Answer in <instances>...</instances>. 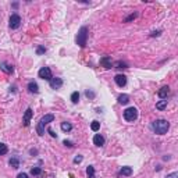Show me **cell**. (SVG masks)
I'll use <instances>...</instances> for the list:
<instances>
[{"instance_id": "6da1fadb", "label": "cell", "mask_w": 178, "mask_h": 178, "mask_svg": "<svg viewBox=\"0 0 178 178\" xmlns=\"http://www.w3.org/2000/svg\"><path fill=\"white\" fill-rule=\"evenodd\" d=\"M168 128H170V123L167 120H156L152 123V131L157 135H164L167 134Z\"/></svg>"}, {"instance_id": "7a4b0ae2", "label": "cell", "mask_w": 178, "mask_h": 178, "mask_svg": "<svg viewBox=\"0 0 178 178\" xmlns=\"http://www.w3.org/2000/svg\"><path fill=\"white\" fill-rule=\"evenodd\" d=\"M53 121H55V114H45V116L39 120V123H38L36 132L40 135V136L45 135V127H46L49 123H53Z\"/></svg>"}, {"instance_id": "3957f363", "label": "cell", "mask_w": 178, "mask_h": 178, "mask_svg": "<svg viewBox=\"0 0 178 178\" xmlns=\"http://www.w3.org/2000/svg\"><path fill=\"white\" fill-rule=\"evenodd\" d=\"M86 39H88V28L86 27H82L80 29V32L77 35V43L80 45L81 47L86 46Z\"/></svg>"}, {"instance_id": "277c9868", "label": "cell", "mask_w": 178, "mask_h": 178, "mask_svg": "<svg viewBox=\"0 0 178 178\" xmlns=\"http://www.w3.org/2000/svg\"><path fill=\"white\" fill-rule=\"evenodd\" d=\"M124 118L128 121V123H134L136 118H138V110L135 107H128V109L124 110Z\"/></svg>"}, {"instance_id": "5b68a950", "label": "cell", "mask_w": 178, "mask_h": 178, "mask_svg": "<svg viewBox=\"0 0 178 178\" xmlns=\"http://www.w3.org/2000/svg\"><path fill=\"white\" fill-rule=\"evenodd\" d=\"M8 25L11 29H17L21 25V17L18 14H11L10 20H8Z\"/></svg>"}, {"instance_id": "8992f818", "label": "cell", "mask_w": 178, "mask_h": 178, "mask_svg": "<svg viewBox=\"0 0 178 178\" xmlns=\"http://www.w3.org/2000/svg\"><path fill=\"white\" fill-rule=\"evenodd\" d=\"M38 75H39V78L46 80V81H50L52 78H53V75H52V70L49 68V67H42V68L39 70Z\"/></svg>"}, {"instance_id": "52a82bcc", "label": "cell", "mask_w": 178, "mask_h": 178, "mask_svg": "<svg viewBox=\"0 0 178 178\" xmlns=\"http://www.w3.org/2000/svg\"><path fill=\"white\" fill-rule=\"evenodd\" d=\"M114 81H116V84L118 85L120 88H123V86L127 85V77L123 75V74H117V75L114 77Z\"/></svg>"}, {"instance_id": "ba28073f", "label": "cell", "mask_w": 178, "mask_h": 178, "mask_svg": "<svg viewBox=\"0 0 178 178\" xmlns=\"http://www.w3.org/2000/svg\"><path fill=\"white\" fill-rule=\"evenodd\" d=\"M49 82H50L52 89H60V88L63 86V80L61 78H57V77H56V78H52Z\"/></svg>"}, {"instance_id": "9c48e42d", "label": "cell", "mask_w": 178, "mask_h": 178, "mask_svg": "<svg viewBox=\"0 0 178 178\" xmlns=\"http://www.w3.org/2000/svg\"><path fill=\"white\" fill-rule=\"evenodd\" d=\"M32 116H33L32 109H31V107H28V109L25 110V113H24V125H25V127H28V125H29Z\"/></svg>"}, {"instance_id": "30bf717a", "label": "cell", "mask_w": 178, "mask_h": 178, "mask_svg": "<svg viewBox=\"0 0 178 178\" xmlns=\"http://www.w3.org/2000/svg\"><path fill=\"white\" fill-rule=\"evenodd\" d=\"M168 95H170V88H168L167 85L159 89V98H160V99H163V100H167V96H168Z\"/></svg>"}, {"instance_id": "8fae6325", "label": "cell", "mask_w": 178, "mask_h": 178, "mask_svg": "<svg viewBox=\"0 0 178 178\" xmlns=\"http://www.w3.org/2000/svg\"><path fill=\"white\" fill-rule=\"evenodd\" d=\"M100 64H102L105 68H111V67H113L111 57H109V56H105L103 58H100Z\"/></svg>"}, {"instance_id": "7c38bea8", "label": "cell", "mask_w": 178, "mask_h": 178, "mask_svg": "<svg viewBox=\"0 0 178 178\" xmlns=\"http://www.w3.org/2000/svg\"><path fill=\"white\" fill-rule=\"evenodd\" d=\"M93 143H95L96 146H99V148H100V146L105 145V138H103L100 134H96V135L93 136Z\"/></svg>"}, {"instance_id": "4fadbf2b", "label": "cell", "mask_w": 178, "mask_h": 178, "mask_svg": "<svg viewBox=\"0 0 178 178\" xmlns=\"http://www.w3.org/2000/svg\"><path fill=\"white\" fill-rule=\"evenodd\" d=\"M0 68H2V71H4L6 74H11L13 73V66L11 64H8V63H6V61H3L2 64H0Z\"/></svg>"}, {"instance_id": "5bb4252c", "label": "cell", "mask_w": 178, "mask_h": 178, "mask_svg": "<svg viewBox=\"0 0 178 178\" xmlns=\"http://www.w3.org/2000/svg\"><path fill=\"white\" fill-rule=\"evenodd\" d=\"M28 91L31 93H38L39 92V86H38L36 82H29L28 84Z\"/></svg>"}, {"instance_id": "9a60e30c", "label": "cell", "mask_w": 178, "mask_h": 178, "mask_svg": "<svg viewBox=\"0 0 178 178\" xmlns=\"http://www.w3.org/2000/svg\"><path fill=\"white\" fill-rule=\"evenodd\" d=\"M71 130H73V125H71V123H67V121L61 123V131L63 132H70Z\"/></svg>"}, {"instance_id": "2e32d148", "label": "cell", "mask_w": 178, "mask_h": 178, "mask_svg": "<svg viewBox=\"0 0 178 178\" xmlns=\"http://www.w3.org/2000/svg\"><path fill=\"white\" fill-rule=\"evenodd\" d=\"M130 102V96H128V95H120V96H118V103H120V105H127V103Z\"/></svg>"}, {"instance_id": "e0dca14e", "label": "cell", "mask_w": 178, "mask_h": 178, "mask_svg": "<svg viewBox=\"0 0 178 178\" xmlns=\"http://www.w3.org/2000/svg\"><path fill=\"white\" fill-rule=\"evenodd\" d=\"M8 164H10L13 168H18L20 167V160L17 159V157H11L10 161H8Z\"/></svg>"}, {"instance_id": "ac0fdd59", "label": "cell", "mask_w": 178, "mask_h": 178, "mask_svg": "<svg viewBox=\"0 0 178 178\" xmlns=\"http://www.w3.org/2000/svg\"><path fill=\"white\" fill-rule=\"evenodd\" d=\"M167 107V100H160V102L156 103V109L157 110H164Z\"/></svg>"}, {"instance_id": "d6986e66", "label": "cell", "mask_w": 178, "mask_h": 178, "mask_svg": "<svg viewBox=\"0 0 178 178\" xmlns=\"http://www.w3.org/2000/svg\"><path fill=\"white\" fill-rule=\"evenodd\" d=\"M86 174H88V178H96L95 177V167L93 166H88Z\"/></svg>"}, {"instance_id": "ffe728a7", "label": "cell", "mask_w": 178, "mask_h": 178, "mask_svg": "<svg viewBox=\"0 0 178 178\" xmlns=\"http://www.w3.org/2000/svg\"><path fill=\"white\" fill-rule=\"evenodd\" d=\"M120 174L121 175H131L132 174V168L131 167H123L120 170Z\"/></svg>"}, {"instance_id": "44dd1931", "label": "cell", "mask_w": 178, "mask_h": 178, "mask_svg": "<svg viewBox=\"0 0 178 178\" xmlns=\"http://www.w3.org/2000/svg\"><path fill=\"white\" fill-rule=\"evenodd\" d=\"M99 128H100V123H99V121H92V124H91V130H92V131L98 132Z\"/></svg>"}, {"instance_id": "7402d4cb", "label": "cell", "mask_w": 178, "mask_h": 178, "mask_svg": "<svg viewBox=\"0 0 178 178\" xmlns=\"http://www.w3.org/2000/svg\"><path fill=\"white\" fill-rule=\"evenodd\" d=\"M8 152V148L6 143H0V156H4Z\"/></svg>"}, {"instance_id": "603a6c76", "label": "cell", "mask_w": 178, "mask_h": 178, "mask_svg": "<svg viewBox=\"0 0 178 178\" xmlns=\"http://www.w3.org/2000/svg\"><path fill=\"white\" fill-rule=\"evenodd\" d=\"M71 102H73L74 105H77V103L80 102V93H78V92H74V93L71 95Z\"/></svg>"}, {"instance_id": "cb8c5ba5", "label": "cell", "mask_w": 178, "mask_h": 178, "mask_svg": "<svg viewBox=\"0 0 178 178\" xmlns=\"http://www.w3.org/2000/svg\"><path fill=\"white\" fill-rule=\"evenodd\" d=\"M31 174L32 175H40L42 174V168L40 167H32L31 168Z\"/></svg>"}, {"instance_id": "d4e9b609", "label": "cell", "mask_w": 178, "mask_h": 178, "mask_svg": "<svg viewBox=\"0 0 178 178\" xmlns=\"http://www.w3.org/2000/svg\"><path fill=\"white\" fill-rule=\"evenodd\" d=\"M114 67H116V68H127V64L124 61H117L116 64H114Z\"/></svg>"}, {"instance_id": "484cf974", "label": "cell", "mask_w": 178, "mask_h": 178, "mask_svg": "<svg viewBox=\"0 0 178 178\" xmlns=\"http://www.w3.org/2000/svg\"><path fill=\"white\" fill-rule=\"evenodd\" d=\"M82 159H84V157L81 156V155H78V156H75V157H74V163H75V164L81 163V161H82Z\"/></svg>"}, {"instance_id": "4316f807", "label": "cell", "mask_w": 178, "mask_h": 178, "mask_svg": "<svg viewBox=\"0 0 178 178\" xmlns=\"http://www.w3.org/2000/svg\"><path fill=\"white\" fill-rule=\"evenodd\" d=\"M45 52H46V47H43V46H39L36 49V53L38 55H42V53H45Z\"/></svg>"}, {"instance_id": "83f0119b", "label": "cell", "mask_w": 178, "mask_h": 178, "mask_svg": "<svg viewBox=\"0 0 178 178\" xmlns=\"http://www.w3.org/2000/svg\"><path fill=\"white\" fill-rule=\"evenodd\" d=\"M135 17H136V13H134V14H131L130 17H127V18H125V22H130L131 20H134Z\"/></svg>"}, {"instance_id": "f1b7e54d", "label": "cell", "mask_w": 178, "mask_h": 178, "mask_svg": "<svg viewBox=\"0 0 178 178\" xmlns=\"http://www.w3.org/2000/svg\"><path fill=\"white\" fill-rule=\"evenodd\" d=\"M85 95H86L88 98H91V99L95 98V93H93V92H91V91H86V92H85Z\"/></svg>"}, {"instance_id": "f546056e", "label": "cell", "mask_w": 178, "mask_h": 178, "mask_svg": "<svg viewBox=\"0 0 178 178\" xmlns=\"http://www.w3.org/2000/svg\"><path fill=\"white\" fill-rule=\"evenodd\" d=\"M166 178H178V173H171V174H168Z\"/></svg>"}, {"instance_id": "4dcf8cb0", "label": "cell", "mask_w": 178, "mask_h": 178, "mask_svg": "<svg viewBox=\"0 0 178 178\" xmlns=\"http://www.w3.org/2000/svg\"><path fill=\"white\" fill-rule=\"evenodd\" d=\"M63 143H64L66 146H68V148H73V146H74V143H73V142H70V141H64Z\"/></svg>"}, {"instance_id": "1f68e13d", "label": "cell", "mask_w": 178, "mask_h": 178, "mask_svg": "<svg viewBox=\"0 0 178 178\" xmlns=\"http://www.w3.org/2000/svg\"><path fill=\"white\" fill-rule=\"evenodd\" d=\"M17 178H28V174H25V173H21V174L17 175Z\"/></svg>"}, {"instance_id": "d6a6232c", "label": "cell", "mask_w": 178, "mask_h": 178, "mask_svg": "<svg viewBox=\"0 0 178 178\" xmlns=\"http://www.w3.org/2000/svg\"><path fill=\"white\" fill-rule=\"evenodd\" d=\"M47 132H49V134H50L52 136H53V138H56V136H57V135H56L55 132H53V130H50V128H49V130H47Z\"/></svg>"}, {"instance_id": "836d02e7", "label": "cell", "mask_w": 178, "mask_h": 178, "mask_svg": "<svg viewBox=\"0 0 178 178\" xmlns=\"http://www.w3.org/2000/svg\"><path fill=\"white\" fill-rule=\"evenodd\" d=\"M160 35V31H156V32H152L150 33V36H159Z\"/></svg>"}]
</instances>
